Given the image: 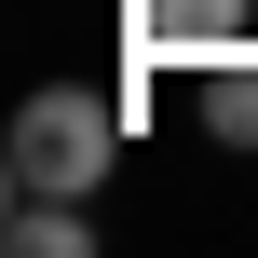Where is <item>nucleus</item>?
I'll use <instances>...</instances> for the list:
<instances>
[{"label": "nucleus", "instance_id": "f257e3e1", "mask_svg": "<svg viewBox=\"0 0 258 258\" xmlns=\"http://www.w3.org/2000/svg\"><path fill=\"white\" fill-rule=\"evenodd\" d=\"M109 163H122V95H82V82H41V95L14 109V136H0V177H14V190L95 204Z\"/></svg>", "mask_w": 258, "mask_h": 258}, {"label": "nucleus", "instance_id": "f03ea898", "mask_svg": "<svg viewBox=\"0 0 258 258\" xmlns=\"http://www.w3.org/2000/svg\"><path fill=\"white\" fill-rule=\"evenodd\" d=\"M245 27H258V0H122V54H136V68H177V54L204 68V54H231Z\"/></svg>", "mask_w": 258, "mask_h": 258}, {"label": "nucleus", "instance_id": "7ed1b4c3", "mask_svg": "<svg viewBox=\"0 0 258 258\" xmlns=\"http://www.w3.org/2000/svg\"><path fill=\"white\" fill-rule=\"evenodd\" d=\"M190 122H204V136H231V150H258V41L204 54V95H190Z\"/></svg>", "mask_w": 258, "mask_h": 258}, {"label": "nucleus", "instance_id": "20e7f679", "mask_svg": "<svg viewBox=\"0 0 258 258\" xmlns=\"http://www.w3.org/2000/svg\"><path fill=\"white\" fill-rule=\"evenodd\" d=\"M14 258H95V204H68V190H14Z\"/></svg>", "mask_w": 258, "mask_h": 258}]
</instances>
